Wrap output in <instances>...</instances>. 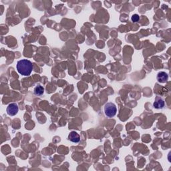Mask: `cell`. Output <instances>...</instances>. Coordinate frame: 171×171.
Listing matches in <instances>:
<instances>
[{
    "mask_svg": "<svg viewBox=\"0 0 171 171\" xmlns=\"http://www.w3.org/2000/svg\"><path fill=\"white\" fill-rule=\"evenodd\" d=\"M104 111L106 117L108 118H112L114 117L116 114H117V106H116L114 103L112 102L106 103L104 106Z\"/></svg>",
    "mask_w": 171,
    "mask_h": 171,
    "instance_id": "cell-2",
    "label": "cell"
},
{
    "mask_svg": "<svg viewBox=\"0 0 171 171\" xmlns=\"http://www.w3.org/2000/svg\"><path fill=\"white\" fill-rule=\"evenodd\" d=\"M131 20H132V21L134 22V23H136V22H138V21L140 20V16L138 15V14L132 15V18H131Z\"/></svg>",
    "mask_w": 171,
    "mask_h": 171,
    "instance_id": "cell-8",
    "label": "cell"
},
{
    "mask_svg": "<svg viewBox=\"0 0 171 171\" xmlns=\"http://www.w3.org/2000/svg\"><path fill=\"white\" fill-rule=\"evenodd\" d=\"M16 67H17L18 72L21 75L28 76L30 75L33 70V64L30 60L24 59L18 61Z\"/></svg>",
    "mask_w": 171,
    "mask_h": 171,
    "instance_id": "cell-1",
    "label": "cell"
},
{
    "mask_svg": "<svg viewBox=\"0 0 171 171\" xmlns=\"http://www.w3.org/2000/svg\"><path fill=\"white\" fill-rule=\"evenodd\" d=\"M34 93L35 95H38V96L42 95L44 93V88L41 86L38 85L37 86H35L34 88Z\"/></svg>",
    "mask_w": 171,
    "mask_h": 171,
    "instance_id": "cell-7",
    "label": "cell"
},
{
    "mask_svg": "<svg viewBox=\"0 0 171 171\" xmlns=\"http://www.w3.org/2000/svg\"><path fill=\"white\" fill-rule=\"evenodd\" d=\"M68 139L70 141L74 143H78L80 140V136L78 132L75 131L71 132L68 135Z\"/></svg>",
    "mask_w": 171,
    "mask_h": 171,
    "instance_id": "cell-6",
    "label": "cell"
},
{
    "mask_svg": "<svg viewBox=\"0 0 171 171\" xmlns=\"http://www.w3.org/2000/svg\"><path fill=\"white\" fill-rule=\"evenodd\" d=\"M156 79L160 83H166L169 80V76L165 72H160L157 74Z\"/></svg>",
    "mask_w": 171,
    "mask_h": 171,
    "instance_id": "cell-5",
    "label": "cell"
},
{
    "mask_svg": "<svg viewBox=\"0 0 171 171\" xmlns=\"http://www.w3.org/2000/svg\"><path fill=\"white\" fill-rule=\"evenodd\" d=\"M164 105H165V103H164V100L160 96H156L153 103L154 108L156 109H163L164 107Z\"/></svg>",
    "mask_w": 171,
    "mask_h": 171,
    "instance_id": "cell-4",
    "label": "cell"
},
{
    "mask_svg": "<svg viewBox=\"0 0 171 171\" xmlns=\"http://www.w3.org/2000/svg\"><path fill=\"white\" fill-rule=\"evenodd\" d=\"M6 111H7V113L9 116H11V117L15 116L18 114L19 111L18 105L15 104V103H12V104L8 105L7 109H6Z\"/></svg>",
    "mask_w": 171,
    "mask_h": 171,
    "instance_id": "cell-3",
    "label": "cell"
}]
</instances>
